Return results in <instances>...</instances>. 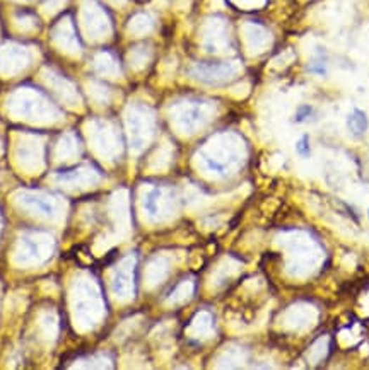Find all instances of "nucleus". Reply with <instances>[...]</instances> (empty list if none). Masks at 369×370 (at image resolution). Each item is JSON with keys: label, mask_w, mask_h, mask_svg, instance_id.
Returning <instances> with one entry per match:
<instances>
[{"label": "nucleus", "mask_w": 369, "mask_h": 370, "mask_svg": "<svg viewBox=\"0 0 369 370\" xmlns=\"http://www.w3.org/2000/svg\"><path fill=\"white\" fill-rule=\"evenodd\" d=\"M193 77L202 82H219L233 74V67L226 62H202L192 69Z\"/></svg>", "instance_id": "1"}, {"label": "nucleus", "mask_w": 369, "mask_h": 370, "mask_svg": "<svg viewBox=\"0 0 369 370\" xmlns=\"http://www.w3.org/2000/svg\"><path fill=\"white\" fill-rule=\"evenodd\" d=\"M369 121L366 113L363 110H354L347 117V128L354 137H363L368 131Z\"/></svg>", "instance_id": "2"}, {"label": "nucleus", "mask_w": 369, "mask_h": 370, "mask_svg": "<svg viewBox=\"0 0 369 370\" xmlns=\"http://www.w3.org/2000/svg\"><path fill=\"white\" fill-rule=\"evenodd\" d=\"M308 70L311 72V74L321 75V77H323V75H327V60L321 57H316L311 63H309Z\"/></svg>", "instance_id": "3"}, {"label": "nucleus", "mask_w": 369, "mask_h": 370, "mask_svg": "<svg viewBox=\"0 0 369 370\" xmlns=\"http://www.w3.org/2000/svg\"><path fill=\"white\" fill-rule=\"evenodd\" d=\"M160 194H161L160 190H153L148 194V198H145V209H148V212L150 215H156L157 212V200H160Z\"/></svg>", "instance_id": "4"}, {"label": "nucleus", "mask_w": 369, "mask_h": 370, "mask_svg": "<svg viewBox=\"0 0 369 370\" xmlns=\"http://www.w3.org/2000/svg\"><path fill=\"white\" fill-rule=\"evenodd\" d=\"M296 150L301 157H309V155H311V147H309L308 135H303V138H299V142L296 143Z\"/></svg>", "instance_id": "5"}, {"label": "nucleus", "mask_w": 369, "mask_h": 370, "mask_svg": "<svg viewBox=\"0 0 369 370\" xmlns=\"http://www.w3.org/2000/svg\"><path fill=\"white\" fill-rule=\"evenodd\" d=\"M30 203H33L34 206H37V209L41 210L43 213H53V205H51V203L48 201H45L43 200V198H37V197H30V200H27Z\"/></svg>", "instance_id": "6"}, {"label": "nucleus", "mask_w": 369, "mask_h": 370, "mask_svg": "<svg viewBox=\"0 0 369 370\" xmlns=\"http://www.w3.org/2000/svg\"><path fill=\"white\" fill-rule=\"evenodd\" d=\"M313 113H315V110H313V106L303 105V106L299 107V110L296 111V121L297 123L306 121V119H309V117H313Z\"/></svg>", "instance_id": "7"}, {"label": "nucleus", "mask_w": 369, "mask_h": 370, "mask_svg": "<svg viewBox=\"0 0 369 370\" xmlns=\"http://www.w3.org/2000/svg\"><path fill=\"white\" fill-rule=\"evenodd\" d=\"M205 162H207V166L212 171H216V173H224V166L219 164V162L212 161V159H209V157H205Z\"/></svg>", "instance_id": "8"}, {"label": "nucleus", "mask_w": 369, "mask_h": 370, "mask_svg": "<svg viewBox=\"0 0 369 370\" xmlns=\"http://www.w3.org/2000/svg\"><path fill=\"white\" fill-rule=\"evenodd\" d=\"M368 217H369V210H368Z\"/></svg>", "instance_id": "9"}]
</instances>
